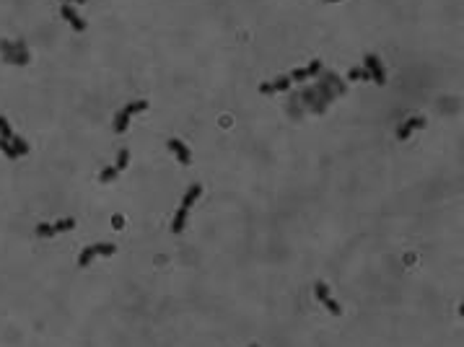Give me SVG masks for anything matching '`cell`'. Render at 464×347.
Wrapping results in <instances>:
<instances>
[{
    "mask_svg": "<svg viewBox=\"0 0 464 347\" xmlns=\"http://www.w3.org/2000/svg\"><path fill=\"white\" fill-rule=\"evenodd\" d=\"M148 109V101L146 99H140V101H132V104H127L122 111H117V117H114V132H125L127 130V125H130V117L132 114H138V111H146Z\"/></svg>",
    "mask_w": 464,
    "mask_h": 347,
    "instance_id": "6da1fadb",
    "label": "cell"
},
{
    "mask_svg": "<svg viewBox=\"0 0 464 347\" xmlns=\"http://www.w3.org/2000/svg\"><path fill=\"white\" fill-rule=\"evenodd\" d=\"M114 251H117V246H114V244H94V246H89V249L80 251V256H78V267H86L94 256H112Z\"/></svg>",
    "mask_w": 464,
    "mask_h": 347,
    "instance_id": "7a4b0ae2",
    "label": "cell"
},
{
    "mask_svg": "<svg viewBox=\"0 0 464 347\" xmlns=\"http://www.w3.org/2000/svg\"><path fill=\"white\" fill-rule=\"evenodd\" d=\"M75 228V220L73 218H65V220H57V223H39L37 225V236H57V234H65V230H73Z\"/></svg>",
    "mask_w": 464,
    "mask_h": 347,
    "instance_id": "3957f363",
    "label": "cell"
},
{
    "mask_svg": "<svg viewBox=\"0 0 464 347\" xmlns=\"http://www.w3.org/2000/svg\"><path fill=\"white\" fill-rule=\"evenodd\" d=\"M366 70L371 73V80L384 85L387 83V73H384V65L379 63V57L376 54H366Z\"/></svg>",
    "mask_w": 464,
    "mask_h": 347,
    "instance_id": "277c9868",
    "label": "cell"
},
{
    "mask_svg": "<svg viewBox=\"0 0 464 347\" xmlns=\"http://www.w3.org/2000/svg\"><path fill=\"white\" fill-rule=\"evenodd\" d=\"M314 291H316V298L330 308V313H332V316H342L340 303H335V301L330 298V291H327V285H324V282H316V285H314Z\"/></svg>",
    "mask_w": 464,
    "mask_h": 347,
    "instance_id": "5b68a950",
    "label": "cell"
},
{
    "mask_svg": "<svg viewBox=\"0 0 464 347\" xmlns=\"http://www.w3.org/2000/svg\"><path fill=\"white\" fill-rule=\"evenodd\" d=\"M420 127H425V117H410L407 122L399 125L397 137H399V140H407V137L413 135V130H420Z\"/></svg>",
    "mask_w": 464,
    "mask_h": 347,
    "instance_id": "8992f818",
    "label": "cell"
},
{
    "mask_svg": "<svg viewBox=\"0 0 464 347\" xmlns=\"http://www.w3.org/2000/svg\"><path fill=\"white\" fill-rule=\"evenodd\" d=\"M60 13H63V18H65L70 26H73V32H83V28H86V21H83V18L75 13V8H73L70 3H65V6L60 8Z\"/></svg>",
    "mask_w": 464,
    "mask_h": 347,
    "instance_id": "52a82bcc",
    "label": "cell"
},
{
    "mask_svg": "<svg viewBox=\"0 0 464 347\" xmlns=\"http://www.w3.org/2000/svg\"><path fill=\"white\" fill-rule=\"evenodd\" d=\"M169 151H171L174 156H177V158H179V163H184V166L192 161V156H189V148L184 146L182 140H177V137H171V140H169Z\"/></svg>",
    "mask_w": 464,
    "mask_h": 347,
    "instance_id": "ba28073f",
    "label": "cell"
},
{
    "mask_svg": "<svg viewBox=\"0 0 464 347\" xmlns=\"http://www.w3.org/2000/svg\"><path fill=\"white\" fill-rule=\"evenodd\" d=\"M288 85H291V78L283 75V78H278L272 83H262V85H259V91H262V94H278V91H288Z\"/></svg>",
    "mask_w": 464,
    "mask_h": 347,
    "instance_id": "9c48e42d",
    "label": "cell"
},
{
    "mask_svg": "<svg viewBox=\"0 0 464 347\" xmlns=\"http://www.w3.org/2000/svg\"><path fill=\"white\" fill-rule=\"evenodd\" d=\"M319 70H322V63L314 60L309 68H298V70H293V73H291V80H304V78H309V75H316Z\"/></svg>",
    "mask_w": 464,
    "mask_h": 347,
    "instance_id": "30bf717a",
    "label": "cell"
},
{
    "mask_svg": "<svg viewBox=\"0 0 464 347\" xmlns=\"http://www.w3.org/2000/svg\"><path fill=\"white\" fill-rule=\"evenodd\" d=\"M200 194H202V187H200V184H192V187L187 189L184 199H182V208H184V210H189V205H195V202L200 199Z\"/></svg>",
    "mask_w": 464,
    "mask_h": 347,
    "instance_id": "8fae6325",
    "label": "cell"
},
{
    "mask_svg": "<svg viewBox=\"0 0 464 347\" xmlns=\"http://www.w3.org/2000/svg\"><path fill=\"white\" fill-rule=\"evenodd\" d=\"M184 223H187V210H184V208H179V210H177V215H174L171 230H174V234H182V230H184Z\"/></svg>",
    "mask_w": 464,
    "mask_h": 347,
    "instance_id": "7c38bea8",
    "label": "cell"
},
{
    "mask_svg": "<svg viewBox=\"0 0 464 347\" xmlns=\"http://www.w3.org/2000/svg\"><path fill=\"white\" fill-rule=\"evenodd\" d=\"M13 137H16V132L11 130L8 120H6V117H0V140H8V142H11Z\"/></svg>",
    "mask_w": 464,
    "mask_h": 347,
    "instance_id": "4fadbf2b",
    "label": "cell"
},
{
    "mask_svg": "<svg viewBox=\"0 0 464 347\" xmlns=\"http://www.w3.org/2000/svg\"><path fill=\"white\" fill-rule=\"evenodd\" d=\"M127 163H130V151H120V158H117V163H114L117 174H122V171L127 168Z\"/></svg>",
    "mask_w": 464,
    "mask_h": 347,
    "instance_id": "5bb4252c",
    "label": "cell"
},
{
    "mask_svg": "<svg viewBox=\"0 0 464 347\" xmlns=\"http://www.w3.org/2000/svg\"><path fill=\"white\" fill-rule=\"evenodd\" d=\"M11 146H13V151H16L18 156H26V153H29V146H26V142H23V140H21L18 135H16V137L11 140Z\"/></svg>",
    "mask_w": 464,
    "mask_h": 347,
    "instance_id": "9a60e30c",
    "label": "cell"
},
{
    "mask_svg": "<svg viewBox=\"0 0 464 347\" xmlns=\"http://www.w3.org/2000/svg\"><path fill=\"white\" fill-rule=\"evenodd\" d=\"M347 75H350V80H371V73L366 68H356V70H350Z\"/></svg>",
    "mask_w": 464,
    "mask_h": 347,
    "instance_id": "2e32d148",
    "label": "cell"
},
{
    "mask_svg": "<svg viewBox=\"0 0 464 347\" xmlns=\"http://www.w3.org/2000/svg\"><path fill=\"white\" fill-rule=\"evenodd\" d=\"M0 151H3V153H6L8 158H18V153L13 151V146H11L8 140H0Z\"/></svg>",
    "mask_w": 464,
    "mask_h": 347,
    "instance_id": "e0dca14e",
    "label": "cell"
},
{
    "mask_svg": "<svg viewBox=\"0 0 464 347\" xmlns=\"http://www.w3.org/2000/svg\"><path fill=\"white\" fill-rule=\"evenodd\" d=\"M75 3H86V0H75Z\"/></svg>",
    "mask_w": 464,
    "mask_h": 347,
    "instance_id": "ac0fdd59",
    "label": "cell"
},
{
    "mask_svg": "<svg viewBox=\"0 0 464 347\" xmlns=\"http://www.w3.org/2000/svg\"><path fill=\"white\" fill-rule=\"evenodd\" d=\"M63 3H73V0H63Z\"/></svg>",
    "mask_w": 464,
    "mask_h": 347,
    "instance_id": "d6986e66",
    "label": "cell"
},
{
    "mask_svg": "<svg viewBox=\"0 0 464 347\" xmlns=\"http://www.w3.org/2000/svg\"><path fill=\"white\" fill-rule=\"evenodd\" d=\"M327 3H337V0H327Z\"/></svg>",
    "mask_w": 464,
    "mask_h": 347,
    "instance_id": "ffe728a7",
    "label": "cell"
},
{
    "mask_svg": "<svg viewBox=\"0 0 464 347\" xmlns=\"http://www.w3.org/2000/svg\"><path fill=\"white\" fill-rule=\"evenodd\" d=\"M249 347H259V344H249Z\"/></svg>",
    "mask_w": 464,
    "mask_h": 347,
    "instance_id": "44dd1931",
    "label": "cell"
}]
</instances>
